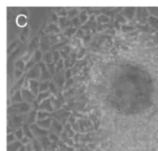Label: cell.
<instances>
[{
	"label": "cell",
	"instance_id": "6da1fadb",
	"mask_svg": "<svg viewBox=\"0 0 158 151\" xmlns=\"http://www.w3.org/2000/svg\"><path fill=\"white\" fill-rule=\"evenodd\" d=\"M20 145L19 143H15V144H12L11 145H9V150L8 151H18L19 150Z\"/></svg>",
	"mask_w": 158,
	"mask_h": 151
}]
</instances>
